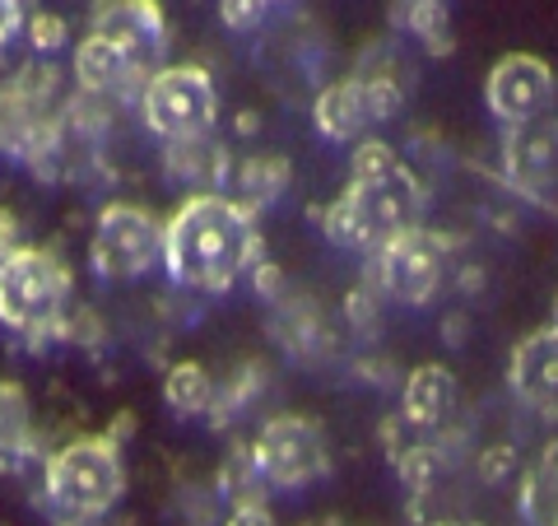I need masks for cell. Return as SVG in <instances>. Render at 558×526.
Here are the masks:
<instances>
[{
    "label": "cell",
    "mask_w": 558,
    "mask_h": 526,
    "mask_svg": "<svg viewBox=\"0 0 558 526\" xmlns=\"http://www.w3.org/2000/svg\"><path fill=\"white\" fill-rule=\"evenodd\" d=\"M256 261V215L233 196L196 191L163 219V271L182 289L229 294Z\"/></svg>",
    "instance_id": "6da1fadb"
},
{
    "label": "cell",
    "mask_w": 558,
    "mask_h": 526,
    "mask_svg": "<svg viewBox=\"0 0 558 526\" xmlns=\"http://www.w3.org/2000/svg\"><path fill=\"white\" fill-rule=\"evenodd\" d=\"M418 215V178L387 140H359L349 159V187L326 205L322 229L336 248L381 252L391 238L414 229Z\"/></svg>",
    "instance_id": "7a4b0ae2"
},
{
    "label": "cell",
    "mask_w": 558,
    "mask_h": 526,
    "mask_svg": "<svg viewBox=\"0 0 558 526\" xmlns=\"http://www.w3.org/2000/svg\"><path fill=\"white\" fill-rule=\"evenodd\" d=\"M47 499L65 517H102L126 494V462L112 433H84L47 457Z\"/></svg>",
    "instance_id": "3957f363"
},
{
    "label": "cell",
    "mask_w": 558,
    "mask_h": 526,
    "mask_svg": "<svg viewBox=\"0 0 558 526\" xmlns=\"http://www.w3.org/2000/svg\"><path fill=\"white\" fill-rule=\"evenodd\" d=\"M70 303V271L47 248L20 242L0 256V326L20 336H51L65 322Z\"/></svg>",
    "instance_id": "277c9868"
},
{
    "label": "cell",
    "mask_w": 558,
    "mask_h": 526,
    "mask_svg": "<svg viewBox=\"0 0 558 526\" xmlns=\"http://www.w3.org/2000/svg\"><path fill=\"white\" fill-rule=\"evenodd\" d=\"M140 117L168 145H201L219 121V89L205 65H159L140 84Z\"/></svg>",
    "instance_id": "5b68a950"
},
{
    "label": "cell",
    "mask_w": 558,
    "mask_h": 526,
    "mask_svg": "<svg viewBox=\"0 0 558 526\" xmlns=\"http://www.w3.org/2000/svg\"><path fill=\"white\" fill-rule=\"evenodd\" d=\"M252 457V470L260 485L270 489H284V494H293V489H307L326 480L330 470V443L317 419L307 415H275L260 425L256 443L247 447Z\"/></svg>",
    "instance_id": "8992f818"
},
{
    "label": "cell",
    "mask_w": 558,
    "mask_h": 526,
    "mask_svg": "<svg viewBox=\"0 0 558 526\" xmlns=\"http://www.w3.org/2000/svg\"><path fill=\"white\" fill-rule=\"evenodd\" d=\"M163 261V219L135 201H112L98 210L89 266L102 279H140Z\"/></svg>",
    "instance_id": "52a82bcc"
},
{
    "label": "cell",
    "mask_w": 558,
    "mask_h": 526,
    "mask_svg": "<svg viewBox=\"0 0 558 526\" xmlns=\"http://www.w3.org/2000/svg\"><path fill=\"white\" fill-rule=\"evenodd\" d=\"M442 275H447V242L433 229H424V224H414V229L391 238L381 252H373V289L396 298V303L424 308L442 289Z\"/></svg>",
    "instance_id": "ba28073f"
},
{
    "label": "cell",
    "mask_w": 558,
    "mask_h": 526,
    "mask_svg": "<svg viewBox=\"0 0 558 526\" xmlns=\"http://www.w3.org/2000/svg\"><path fill=\"white\" fill-rule=\"evenodd\" d=\"M554 98H558L554 65L545 57H531V51H508V57L494 61L484 75V108L508 131L545 121Z\"/></svg>",
    "instance_id": "9c48e42d"
},
{
    "label": "cell",
    "mask_w": 558,
    "mask_h": 526,
    "mask_svg": "<svg viewBox=\"0 0 558 526\" xmlns=\"http://www.w3.org/2000/svg\"><path fill=\"white\" fill-rule=\"evenodd\" d=\"M89 33L108 38L140 70V80H149L159 70L163 47H168V20H163L159 0H102L94 10Z\"/></svg>",
    "instance_id": "30bf717a"
},
{
    "label": "cell",
    "mask_w": 558,
    "mask_h": 526,
    "mask_svg": "<svg viewBox=\"0 0 558 526\" xmlns=\"http://www.w3.org/2000/svg\"><path fill=\"white\" fill-rule=\"evenodd\" d=\"M508 382L521 406L539 415H558V326H539L512 345Z\"/></svg>",
    "instance_id": "8fae6325"
},
{
    "label": "cell",
    "mask_w": 558,
    "mask_h": 526,
    "mask_svg": "<svg viewBox=\"0 0 558 526\" xmlns=\"http://www.w3.org/2000/svg\"><path fill=\"white\" fill-rule=\"evenodd\" d=\"M312 121H317V131L330 140V145H354V140L368 135V127H377V112H373L363 75L326 84L317 94V103H312Z\"/></svg>",
    "instance_id": "7c38bea8"
},
{
    "label": "cell",
    "mask_w": 558,
    "mask_h": 526,
    "mask_svg": "<svg viewBox=\"0 0 558 526\" xmlns=\"http://www.w3.org/2000/svg\"><path fill=\"white\" fill-rule=\"evenodd\" d=\"M457 406V378L447 363H418L410 368L405 387H400V419L414 433H433Z\"/></svg>",
    "instance_id": "4fadbf2b"
},
{
    "label": "cell",
    "mask_w": 558,
    "mask_h": 526,
    "mask_svg": "<svg viewBox=\"0 0 558 526\" xmlns=\"http://www.w3.org/2000/svg\"><path fill=\"white\" fill-rule=\"evenodd\" d=\"M508 178L521 191H539L558 178V131L535 121V127L508 131Z\"/></svg>",
    "instance_id": "5bb4252c"
},
{
    "label": "cell",
    "mask_w": 558,
    "mask_h": 526,
    "mask_svg": "<svg viewBox=\"0 0 558 526\" xmlns=\"http://www.w3.org/2000/svg\"><path fill=\"white\" fill-rule=\"evenodd\" d=\"M135 75H140V70L121 57L108 38H98V33H89V38L75 47V80H80V89L112 94V89H126ZM140 84H145V80H140Z\"/></svg>",
    "instance_id": "9a60e30c"
},
{
    "label": "cell",
    "mask_w": 558,
    "mask_h": 526,
    "mask_svg": "<svg viewBox=\"0 0 558 526\" xmlns=\"http://www.w3.org/2000/svg\"><path fill=\"white\" fill-rule=\"evenodd\" d=\"M215 396H219V387H215V373H209L205 363L182 359V363L168 368V378H163V401H168L172 415L196 419V415H205L209 406H215Z\"/></svg>",
    "instance_id": "2e32d148"
},
{
    "label": "cell",
    "mask_w": 558,
    "mask_h": 526,
    "mask_svg": "<svg viewBox=\"0 0 558 526\" xmlns=\"http://www.w3.org/2000/svg\"><path fill=\"white\" fill-rule=\"evenodd\" d=\"M289 178H293V168H289L284 154H247V159L238 164V172H233V182L242 191V196H233V201H242L256 215V205L275 201L279 191L289 187Z\"/></svg>",
    "instance_id": "e0dca14e"
},
{
    "label": "cell",
    "mask_w": 558,
    "mask_h": 526,
    "mask_svg": "<svg viewBox=\"0 0 558 526\" xmlns=\"http://www.w3.org/2000/svg\"><path fill=\"white\" fill-rule=\"evenodd\" d=\"M405 28L414 33L418 43H424L428 51H451V20H447V5L442 0H405Z\"/></svg>",
    "instance_id": "ac0fdd59"
},
{
    "label": "cell",
    "mask_w": 558,
    "mask_h": 526,
    "mask_svg": "<svg viewBox=\"0 0 558 526\" xmlns=\"http://www.w3.org/2000/svg\"><path fill=\"white\" fill-rule=\"evenodd\" d=\"M521 517L531 526H558V476L539 466L521 476Z\"/></svg>",
    "instance_id": "d6986e66"
},
{
    "label": "cell",
    "mask_w": 558,
    "mask_h": 526,
    "mask_svg": "<svg viewBox=\"0 0 558 526\" xmlns=\"http://www.w3.org/2000/svg\"><path fill=\"white\" fill-rule=\"evenodd\" d=\"M517 470H521V457H517L512 443H494V447L480 452V480L484 485H502V480H512Z\"/></svg>",
    "instance_id": "ffe728a7"
},
{
    "label": "cell",
    "mask_w": 558,
    "mask_h": 526,
    "mask_svg": "<svg viewBox=\"0 0 558 526\" xmlns=\"http://www.w3.org/2000/svg\"><path fill=\"white\" fill-rule=\"evenodd\" d=\"M363 84H368V98H373L377 121H391L400 108H405V89H400L396 75H363Z\"/></svg>",
    "instance_id": "44dd1931"
},
{
    "label": "cell",
    "mask_w": 558,
    "mask_h": 526,
    "mask_svg": "<svg viewBox=\"0 0 558 526\" xmlns=\"http://www.w3.org/2000/svg\"><path fill=\"white\" fill-rule=\"evenodd\" d=\"M28 38H33V47H38V51H57L61 43H65V20H61V14H33V20H28Z\"/></svg>",
    "instance_id": "7402d4cb"
},
{
    "label": "cell",
    "mask_w": 558,
    "mask_h": 526,
    "mask_svg": "<svg viewBox=\"0 0 558 526\" xmlns=\"http://www.w3.org/2000/svg\"><path fill=\"white\" fill-rule=\"evenodd\" d=\"M219 20L229 28H256L266 20V0H219Z\"/></svg>",
    "instance_id": "603a6c76"
},
{
    "label": "cell",
    "mask_w": 558,
    "mask_h": 526,
    "mask_svg": "<svg viewBox=\"0 0 558 526\" xmlns=\"http://www.w3.org/2000/svg\"><path fill=\"white\" fill-rule=\"evenodd\" d=\"M223 526H275V517L260 499H238L229 507V517H223Z\"/></svg>",
    "instance_id": "cb8c5ba5"
},
{
    "label": "cell",
    "mask_w": 558,
    "mask_h": 526,
    "mask_svg": "<svg viewBox=\"0 0 558 526\" xmlns=\"http://www.w3.org/2000/svg\"><path fill=\"white\" fill-rule=\"evenodd\" d=\"M20 24H24V5H20V0H0V47L20 33Z\"/></svg>",
    "instance_id": "d4e9b609"
},
{
    "label": "cell",
    "mask_w": 558,
    "mask_h": 526,
    "mask_svg": "<svg viewBox=\"0 0 558 526\" xmlns=\"http://www.w3.org/2000/svg\"><path fill=\"white\" fill-rule=\"evenodd\" d=\"M20 248V219H14V210L0 205V256H10Z\"/></svg>",
    "instance_id": "484cf974"
},
{
    "label": "cell",
    "mask_w": 558,
    "mask_h": 526,
    "mask_svg": "<svg viewBox=\"0 0 558 526\" xmlns=\"http://www.w3.org/2000/svg\"><path fill=\"white\" fill-rule=\"evenodd\" d=\"M554 326H558V308H554Z\"/></svg>",
    "instance_id": "4316f807"
},
{
    "label": "cell",
    "mask_w": 558,
    "mask_h": 526,
    "mask_svg": "<svg viewBox=\"0 0 558 526\" xmlns=\"http://www.w3.org/2000/svg\"><path fill=\"white\" fill-rule=\"evenodd\" d=\"M266 5H275V0H266Z\"/></svg>",
    "instance_id": "83f0119b"
},
{
    "label": "cell",
    "mask_w": 558,
    "mask_h": 526,
    "mask_svg": "<svg viewBox=\"0 0 558 526\" xmlns=\"http://www.w3.org/2000/svg\"><path fill=\"white\" fill-rule=\"evenodd\" d=\"M442 5H447V0H442Z\"/></svg>",
    "instance_id": "f1b7e54d"
}]
</instances>
